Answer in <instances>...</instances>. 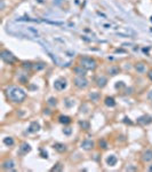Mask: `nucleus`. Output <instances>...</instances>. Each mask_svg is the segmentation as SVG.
I'll return each mask as SVG.
<instances>
[{
	"label": "nucleus",
	"instance_id": "obj_31",
	"mask_svg": "<svg viewBox=\"0 0 152 172\" xmlns=\"http://www.w3.org/2000/svg\"><path fill=\"white\" fill-rule=\"evenodd\" d=\"M148 170H149V171H152V164L149 166V169H148Z\"/></svg>",
	"mask_w": 152,
	"mask_h": 172
},
{
	"label": "nucleus",
	"instance_id": "obj_22",
	"mask_svg": "<svg viewBox=\"0 0 152 172\" xmlns=\"http://www.w3.org/2000/svg\"><path fill=\"white\" fill-rule=\"evenodd\" d=\"M98 145H100V147H102L103 149L108 148V144H106V141H105L104 139H102V140H100V141H98Z\"/></svg>",
	"mask_w": 152,
	"mask_h": 172
},
{
	"label": "nucleus",
	"instance_id": "obj_2",
	"mask_svg": "<svg viewBox=\"0 0 152 172\" xmlns=\"http://www.w3.org/2000/svg\"><path fill=\"white\" fill-rule=\"evenodd\" d=\"M79 66H81L86 70H95L97 68V62L93 58L83 56V58L79 59Z\"/></svg>",
	"mask_w": 152,
	"mask_h": 172
},
{
	"label": "nucleus",
	"instance_id": "obj_11",
	"mask_svg": "<svg viewBox=\"0 0 152 172\" xmlns=\"http://www.w3.org/2000/svg\"><path fill=\"white\" fill-rule=\"evenodd\" d=\"M39 130H40V125H39L37 122H32V123L30 124L29 129H28V132H30V133H35V132H38Z\"/></svg>",
	"mask_w": 152,
	"mask_h": 172
},
{
	"label": "nucleus",
	"instance_id": "obj_21",
	"mask_svg": "<svg viewBox=\"0 0 152 172\" xmlns=\"http://www.w3.org/2000/svg\"><path fill=\"white\" fill-rule=\"evenodd\" d=\"M45 67H46L45 63H35V64H33V68L35 69V70H41V69H43Z\"/></svg>",
	"mask_w": 152,
	"mask_h": 172
},
{
	"label": "nucleus",
	"instance_id": "obj_16",
	"mask_svg": "<svg viewBox=\"0 0 152 172\" xmlns=\"http://www.w3.org/2000/svg\"><path fill=\"white\" fill-rule=\"evenodd\" d=\"M117 162H118V158H117V156H114V155H110V156L106 158V163H108V165H110V166L116 165Z\"/></svg>",
	"mask_w": 152,
	"mask_h": 172
},
{
	"label": "nucleus",
	"instance_id": "obj_18",
	"mask_svg": "<svg viewBox=\"0 0 152 172\" xmlns=\"http://www.w3.org/2000/svg\"><path fill=\"white\" fill-rule=\"evenodd\" d=\"M104 103H105L108 107H114V106H116V101H114V99H113V98H110V96L105 98Z\"/></svg>",
	"mask_w": 152,
	"mask_h": 172
},
{
	"label": "nucleus",
	"instance_id": "obj_1",
	"mask_svg": "<svg viewBox=\"0 0 152 172\" xmlns=\"http://www.w3.org/2000/svg\"><path fill=\"white\" fill-rule=\"evenodd\" d=\"M6 94L12 102L15 103H22L26 98L25 91L18 86H9L6 90Z\"/></svg>",
	"mask_w": 152,
	"mask_h": 172
},
{
	"label": "nucleus",
	"instance_id": "obj_19",
	"mask_svg": "<svg viewBox=\"0 0 152 172\" xmlns=\"http://www.w3.org/2000/svg\"><path fill=\"white\" fill-rule=\"evenodd\" d=\"M4 144L6 145V146H8V147H10V146H13L14 145V139L12 137H6V138H4Z\"/></svg>",
	"mask_w": 152,
	"mask_h": 172
},
{
	"label": "nucleus",
	"instance_id": "obj_20",
	"mask_svg": "<svg viewBox=\"0 0 152 172\" xmlns=\"http://www.w3.org/2000/svg\"><path fill=\"white\" fill-rule=\"evenodd\" d=\"M59 122L61 123H63V124H69L70 122H71V118L69 117V116H59Z\"/></svg>",
	"mask_w": 152,
	"mask_h": 172
},
{
	"label": "nucleus",
	"instance_id": "obj_17",
	"mask_svg": "<svg viewBox=\"0 0 152 172\" xmlns=\"http://www.w3.org/2000/svg\"><path fill=\"white\" fill-rule=\"evenodd\" d=\"M73 72L76 74V76H86V69H84L81 66L76 67L73 69Z\"/></svg>",
	"mask_w": 152,
	"mask_h": 172
},
{
	"label": "nucleus",
	"instance_id": "obj_4",
	"mask_svg": "<svg viewBox=\"0 0 152 172\" xmlns=\"http://www.w3.org/2000/svg\"><path fill=\"white\" fill-rule=\"evenodd\" d=\"M1 59L5 61L6 63H8V64H13L14 62H16V58L8 50H2L1 51Z\"/></svg>",
	"mask_w": 152,
	"mask_h": 172
},
{
	"label": "nucleus",
	"instance_id": "obj_6",
	"mask_svg": "<svg viewBox=\"0 0 152 172\" xmlns=\"http://www.w3.org/2000/svg\"><path fill=\"white\" fill-rule=\"evenodd\" d=\"M54 87H55V90H57V91H62V90H64V88L67 87V80L63 79V78H59V79H57V80H55V83H54Z\"/></svg>",
	"mask_w": 152,
	"mask_h": 172
},
{
	"label": "nucleus",
	"instance_id": "obj_25",
	"mask_svg": "<svg viewBox=\"0 0 152 172\" xmlns=\"http://www.w3.org/2000/svg\"><path fill=\"white\" fill-rule=\"evenodd\" d=\"M79 125H80L81 128H85V129H88V128H89V124H88V123H86V122H80V123H79Z\"/></svg>",
	"mask_w": 152,
	"mask_h": 172
},
{
	"label": "nucleus",
	"instance_id": "obj_12",
	"mask_svg": "<svg viewBox=\"0 0 152 172\" xmlns=\"http://www.w3.org/2000/svg\"><path fill=\"white\" fill-rule=\"evenodd\" d=\"M119 72H120V68L118 66H110L108 68V74L110 76H116V75H118Z\"/></svg>",
	"mask_w": 152,
	"mask_h": 172
},
{
	"label": "nucleus",
	"instance_id": "obj_5",
	"mask_svg": "<svg viewBox=\"0 0 152 172\" xmlns=\"http://www.w3.org/2000/svg\"><path fill=\"white\" fill-rule=\"evenodd\" d=\"M1 169L6 171H13L15 170V162L13 160H6L1 165Z\"/></svg>",
	"mask_w": 152,
	"mask_h": 172
},
{
	"label": "nucleus",
	"instance_id": "obj_8",
	"mask_svg": "<svg viewBox=\"0 0 152 172\" xmlns=\"http://www.w3.org/2000/svg\"><path fill=\"white\" fill-rule=\"evenodd\" d=\"M96 85H97V87H101V88H103L104 86L108 84V78L105 77V76H98V77L96 78Z\"/></svg>",
	"mask_w": 152,
	"mask_h": 172
},
{
	"label": "nucleus",
	"instance_id": "obj_24",
	"mask_svg": "<svg viewBox=\"0 0 152 172\" xmlns=\"http://www.w3.org/2000/svg\"><path fill=\"white\" fill-rule=\"evenodd\" d=\"M56 99H55V98H51V99H49V100H48V104H49V106H56Z\"/></svg>",
	"mask_w": 152,
	"mask_h": 172
},
{
	"label": "nucleus",
	"instance_id": "obj_7",
	"mask_svg": "<svg viewBox=\"0 0 152 172\" xmlns=\"http://www.w3.org/2000/svg\"><path fill=\"white\" fill-rule=\"evenodd\" d=\"M95 146V144H94L93 140H89V139H86L84 140L83 142H81V148L85 149V150H92Z\"/></svg>",
	"mask_w": 152,
	"mask_h": 172
},
{
	"label": "nucleus",
	"instance_id": "obj_26",
	"mask_svg": "<svg viewBox=\"0 0 152 172\" xmlns=\"http://www.w3.org/2000/svg\"><path fill=\"white\" fill-rule=\"evenodd\" d=\"M98 96H100V95L97 94V93H95V94L92 93V94H90V98H92L93 101H97V100H98Z\"/></svg>",
	"mask_w": 152,
	"mask_h": 172
},
{
	"label": "nucleus",
	"instance_id": "obj_30",
	"mask_svg": "<svg viewBox=\"0 0 152 172\" xmlns=\"http://www.w3.org/2000/svg\"><path fill=\"white\" fill-rule=\"evenodd\" d=\"M64 133H65V134H70V133H71V130H70V129L64 130Z\"/></svg>",
	"mask_w": 152,
	"mask_h": 172
},
{
	"label": "nucleus",
	"instance_id": "obj_9",
	"mask_svg": "<svg viewBox=\"0 0 152 172\" xmlns=\"http://www.w3.org/2000/svg\"><path fill=\"white\" fill-rule=\"evenodd\" d=\"M142 160L143 162H151L152 161V149H146L142 154Z\"/></svg>",
	"mask_w": 152,
	"mask_h": 172
},
{
	"label": "nucleus",
	"instance_id": "obj_28",
	"mask_svg": "<svg viewBox=\"0 0 152 172\" xmlns=\"http://www.w3.org/2000/svg\"><path fill=\"white\" fill-rule=\"evenodd\" d=\"M148 77H149L150 80H152V70H150V71L148 72Z\"/></svg>",
	"mask_w": 152,
	"mask_h": 172
},
{
	"label": "nucleus",
	"instance_id": "obj_13",
	"mask_svg": "<svg viewBox=\"0 0 152 172\" xmlns=\"http://www.w3.org/2000/svg\"><path fill=\"white\" fill-rule=\"evenodd\" d=\"M135 70L138 74H144L146 71V66L144 64L143 62H138L135 64Z\"/></svg>",
	"mask_w": 152,
	"mask_h": 172
},
{
	"label": "nucleus",
	"instance_id": "obj_27",
	"mask_svg": "<svg viewBox=\"0 0 152 172\" xmlns=\"http://www.w3.org/2000/svg\"><path fill=\"white\" fill-rule=\"evenodd\" d=\"M59 170H62V165H61V164H59V166H56V168L54 166V168L51 169V171H59Z\"/></svg>",
	"mask_w": 152,
	"mask_h": 172
},
{
	"label": "nucleus",
	"instance_id": "obj_14",
	"mask_svg": "<svg viewBox=\"0 0 152 172\" xmlns=\"http://www.w3.org/2000/svg\"><path fill=\"white\" fill-rule=\"evenodd\" d=\"M30 150H31V147H30V145H29V144H26V142L22 144V145H21V147H20V153H21V154H23V155L28 154Z\"/></svg>",
	"mask_w": 152,
	"mask_h": 172
},
{
	"label": "nucleus",
	"instance_id": "obj_15",
	"mask_svg": "<svg viewBox=\"0 0 152 172\" xmlns=\"http://www.w3.org/2000/svg\"><path fill=\"white\" fill-rule=\"evenodd\" d=\"M54 149L55 150H57L59 153H63V152H65L67 150V146L64 145V144H59V142H56V144H54Z\"/></svg>",
	"mask_w": 152,
	"mask_h": 172
},
{
	"label": "nucleus",
	"instance_id": "obj_10",
	"mask_svg": "<svg viewBox=\"0 0 152 172\" xmlns=\"http://www.w3.org/2000/svg\"><path fill=\"white\" fill-rule=\"evenodd\" d=\"M137 122L140 123V124H142V125H148V124H150L152 122V118L149 116V115H144V116H141Z\"/></svg>",
	"mask_w": 152,
	"mask_h": 172
},
{
	"label": "nucleus",
	"instance_id": "obj_3",
	"mask_svg": "<svg viewBox=\"0 0 152 172\" xmlns=\"http://www.w3.org/2000/svg\"><path fill=\"white\" fill-rule=\"evenodd\" d=\"M73 84L80 90H85L88 86V80L85 76H76L73 78Z\"/></svg>",
	"mask_w": 152,
	"mask_h": 172
},
{
	"label": "nucleus",
	"instance_id": "obj_23",
	"mask_svg": "<svg viewBox=\"0 0 152 172\" xmlns=\"http://www.w3.org/2000/svg\"><path fill=\"white\" fill-rule=\"evenodd\" d=\"M23 67L25 69H31V68H33V64H32L31 62H24V63H23Z\"/></svg>",
	"mask_w": 152,
	"mask_h": 172
},
{
	"label": "nucleus",
	"instance_id": "obj_29",
	"mask_svg": "<svg viewBox=\"0 0 152 172\" xmlns=\"http://www.w3.org/2000/svg\"><path fill=\"white\" fill-rule=\"evenodd\" d=\"M148 99H149V100H152V90L149 92V94H148Z\"/></svg>",
	"mask_w": 152,
	"mask_h": 172
}]
</instances>
